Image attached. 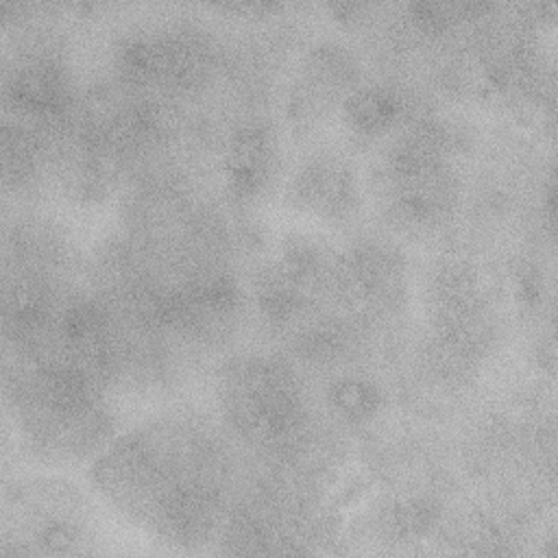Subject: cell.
I'll list each match as a JSON object with an SVG mask.
<instances>
[{"label":"cell","instance_id":"obj_1","mask_svg":"<svg viewBox=\"0 0 558 558\" xmlns=\"http://www.w3.org/2000/svg\"><path fill=\"white\" fill-rule=\"evenodd\" d=\"M244 466V451L214 412L172 408L120 429L89 462V482L153 541L209 551Z\"/></svg>","mask_w":558,"mask_h":558},{"label":"cell","instance_id":"obj_2","mask_svg":"<svg viewBox=\"0 0 558 558\" xmlns=\"http://www.w3.org/2000/svg\"><path fill=\"white\" fill-rule=\"evenodd\" d=\"M2 388L17 445L44 466L89 464L120 432L118 397L65 338L4 349Z\"/></svg>","mask_w":558,"mask_h":558},{"label":"cell","instance_id":"obj_3","mask_svg":"<svg viewBox=\"0 0 558 558\" xmlns=\"http://www.w3.org/2000/svg\"><path fill=\"white\" fill-rule=\"evenodd\" d=\"M416 325L445 349L486 371L510 331L506 275L462 248L445 246L414 268Z\"/></svg>","mask_w":558,"mask_h":558},{"label":"cell","instance_id":"obj_4","mask_svg":"<svg viewBox=\"0 0 558 558\" xmlns=\"http://www.w3.org/2000/svg\"><path fill=\"white\" fill-rule=\"evenodd\" d=\"M100 519L76 482L26 473L4 482L0 558L83 556L100 551Z\"/></svg>","mask_w":558,"mask_h":558},{"label":"cell","instance_id":"obj_5","mask_svg":"<svg viewBox=\"0 0 558 558\" xmlns=\"http://www.w3.org/2000/svg\"><path fill=\"white\" fill-rule=\"evenodd\" d=\"M364 54L342 37L323 35L301 46L281 89L279 120L301 144L320 140V133L340 122L349 96L364 83Z\"/></svg>","mask_w":558,"mask_h":558},{"label":"cell","instance_id":"obj_6","mask_svg":"<svg viewBox=\"0 0 558 558\" xmlns=\"http://www.w3.org/2000/svg\"><path fill=\"white\" fill-rule=\"evenodd\" d=\"M283 205L314 225L342 235L364 225L366 190L362 157L347 144L314 140L292 161L281 181Z\"/></svg>","mask_w":558,"mask_h":558}]
</instances>
